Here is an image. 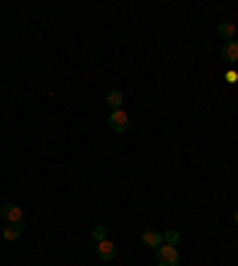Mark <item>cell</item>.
Listing matches in <instances>:
<instances>
[{"label": "cell", "instance_id": "6da1fadb", "mask_svg": "<svg viewBox=\"0 0 238 266\" xmlns=\"http://www.w3.org/2000/svg\"><path fill=\"white\" fill-rule=\"evenodd\" d=\"M157 266H179L181 264V257H179V249L172 247V245H160L155 254Z\"/></svg>", "mask_w": 238, "mask_h": 266}, {"label": "cell", "instance_id": "7a4b0ae2", "mask_svg": "<svg viewBox=\"0 0 238 266\" xmlns=\"http://www.w3.org/2000/svg\"><path fill=\"white\" fill-rule=\"evenodd\" d=\"M107 124H110L112 133H127V129H129V114H127V112H122V110H112Z\"/></svg>", "mask_w": 238, "mask_h": 266}, {"label": "cell", "instance_id": "3957f363", "mask_svg": "<svg viewBox=\"0 0 238 266\" xmlns=\"http://www.w3.org/2000/svg\"><path fill=\"white\" fill-rule=\"evenodd\" d=\"M0 216L8 221V223H24V211L19 209L17 204H5L0 209Z\"/></svg>", "mask_w": 238, "mask_h": 266}, {"label": "cell", "instance_id": "277c9868", "mask_svg": "<svg viewBox=\"0 0 238 266\" xmlns=\"http://www.w3.org/2000/svg\"><path fill=\"white\" fill-rule=\"evenodd\" d=\"M98 257H100V261H114V257H117V245L114 242H110V240H102V242H98Z\"/></svg>", "mask_w": 238, "mask_h": 266}, {"label": "cell", "instance_id": "5b68a950", "mask_svg": "<svg viewBox=\"0 0 238 266\" xmlns=\"http://www.w3.org/2000/svg\"><path fill=\"white\" fill-rule=\"evenodd\" d=\"M141 240H143V245H146V247H153V249H157L160 245H165L162 233H157V230H143Z\"/></svg>", "mask_w": 238, "mask_h": 266}, {"label": "cell", "instance_id": "8992f818", "mask_svg": "<svg viewBox=\"0 0 238 266\" xmlns=\"http://www.w3.org/2000/svg\"><path fill=\"white\" fill-rule=\"evenodd\" d=\"M221 57L226 60V62H238V41H226L224 46H221Z\"/></svg>", "mask_w": 238, "mask_h": 266}, {"label": "cell", "instance_id": "52a82bcc", "mask_svg": "<svg viewBox=\"0 0 238 266\" xmlns=\"http://www.w3.org/2000/svg\"><path fill=\"white\" fill-rule=\"evenodd\" d=\"M22 233H24V223H10L8 228H3V238L15 242V240L22 238Z\"/></svg>", "mask_w": 238, "mask_h": 266}, {"label": "cell", "instance_id": "ba28073f", "mask_svg": "<svg viewBox=\"0 0 238 266\" xmlns=\"http://www.w3.org/2000/svg\"><path fill=\"white\" fill-rule=\"evenodd\" d=\"M217 31H219L221 38H226V41H233V36H236V24H231V22H221Z\"/></svg>", "mask_w": 238, "mask_h": 266}, {"label": "cell", "instance_id": "9c48e42d", "mask_svg": "<svg viewBox=\"0 0 238 266\" xmlns=\"http://www.w3.org/2000/svg\"><path fill=\"white\" fill-rule=\"evenodd\" d=\"M122 102H124L122 91H110L107 93V105H110L112 110H122Z\"/></svg>", "mask_w": 238, "mask_h": 266}, {"label": "cell", "instance_id": "30bf717a", "mask_svg": "<svg viewBox=\"0 0 238 266\" xmlns=\"http://www.w3.org/2000/svg\"><path fill=\"white\" fill-rule=\"evenodd\" d=\"M162 240H165V245L176 247V245L181 242V235H179V230H165V233H162Z\"/></svg>", "mask_w": 238, "mask_h": 266}, {"label": "cell", "instance_id": "8fae6325", "mask_svg": "<svg viewBox=\"0 0 238 266\" xmlns=\"http://www.w3.org/2000/svg\"><path fill=\"white\" fill-rule=\"evenodd\" d=\"M93 240H95V242L107 240V228H105V226H95V230H93Z\"/></svg>", "mask_w": 238, "mask_h": 266}, {"label": "cell", "instance_id": "7c38bea8", "mask_svg": "<svg viewBox=\"0 0 238 266\" xmlns=\"http://www.w3.org/2000/svg\"><path fill=\"white\" fill-rule=\"evenodd\" d=\"M224 76H226V81H229V83H236L238 81V74L233 72V69H231V72H226Z\"/></svg>", "mask_w": 238, "mask_h": 266}, {"label": "cell", "instance_id": "4fadbf2b", "mask_svg": "<svg viewBox=\"0 0 238 266\" xmlns=\"http://www.w3.org/2000/svg\"><path fill=\"white\" fill-rule=\"evenodd\" d=\"M233 221H236V226H238V211H236V214H233Z\"/></svg>", "mask_w": 238, "mask_h": 266}]
</instances>
